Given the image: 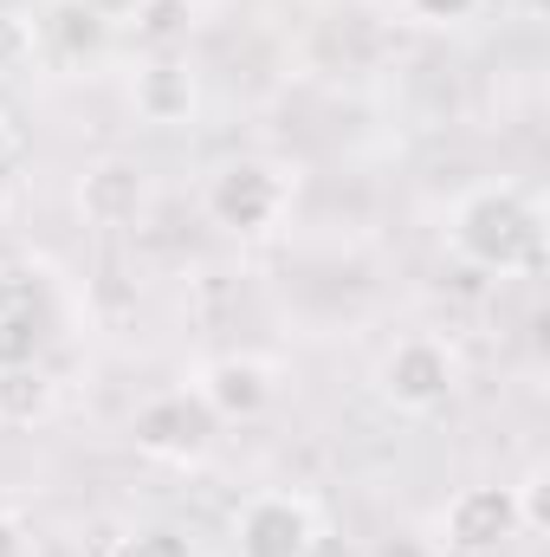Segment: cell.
<instances>
[{"label":"cell","mask_w":550,"mask_h":557,"mask_svg":"<svg viewBox=\"0 0 550 557\" xmlns=\"http://www.w3.org/2000/svg\"><path fill=\"white\" fill-rule=\"evenodd\" d=\"M130 33H137V46H149V52H168L188 33V0H142L137 13H130Z\"/></svg>","instance_id":"cell-12"},{"label":"cell","mask_w":550,"mask_h":557,"mask_svg":"<svg viewBox=\"0 0 550 557\" xmlns=\"http://www.w3.org/2000/svg\"><path fill=\"white\" fill-rule=\"evenodd\" d=\"M409 13L421 26H466L479 13V0H409Z\"/></svg>","instance_id":"cell-16"},{"label":"cell","mask_w":550,"mask_h":557,"mask_svg":"<svg viewBox=\"0 0 550 557\" xmlns=\"http://www.w3.org/2000/svg\"><path fill=\"white\" fill-rule=\"evenodd\" d=\"M285 201H291V175L278 169L273 156H227V162L208 175V188H201L208 221H214L221 234H240V240L278 227Z\"/></svg>","instance_id":"cell-2"},{"label":"cell","mask_w":550,"mask_h":557,"mask_svg":"<svg viewBox=\"0 0 550 557\" xmlns=\"http://www.w3.org/2000/svg\"><path fill=\"white\" fill-rule=\"evenodd\" d=\"M0 557H26V532H20V519H7V512H0Z\"/></svg>","instance_id":"cell-19"},{"label":"cell","mask_w":550,"mask_h":557,"mask_svg":"<svg viewBox=\"0 0 550 557\" xmlns=\"http://www.w3.org/2000/svg\"><path fill=\"white\" fill-rule=\"evenodd\" d=\"M7 149H13V131H7V117H0V162H7Z\"/></svg>","instance_id":"cell-22"},{"label":"cell","mask_w":550,"mask_h":557,"mask_svg":"<svg viewBox=\"0 0 550 557\" xmlns=\"http://www.w3.org/2000/svg\"><path fill=\"white\" fill-rule=\"evenodd\" d=\"M453 389H460V357L427 331L396 337L383 350V363H376V396L396 416H434V409L453 403Z\"/></svg>","instance_id":"cell-3"},{"label":"cell","mask_w":550,"mask_h":557,"mask_svg":"<svg viewBox=\"0 0 550 557\" xmlns=\"http://www.w3.org/2000/svg\"><path fill=\"white\" fill-rule=\"evenodd\" d=\"M195 396H201V409L214 421H253L273 409V363H260V357H214V363H201V376L188 383Z\"/></svg>","instance_id":"cell-7"},{"label":"cell","mask_w":550,"mask_h":557,"mask_svg":"<svg viewBox=\"0 0 550 557\" xmlns=\"http://www.w3.org/2000/svg\"><path fill=\"white\" fill-rule=\"evenodd\" d=\"M440 539H447V552H460V557H486V552H499V545H512L518 539L512 486H466L440 512Z\"/></svg>","instance_id":"cell-6"},{"label":"cell","mask_w":550,"mask_h":557,"mask_svg":"<svg viewBox=\"0 0 550 557\" xmlns=\"http://www.w3.org/2000/svg\"><path fill=\"white\" fill-rule=\"evenodd\" d=\"M311 539H317V519H311V506L298 493H260L234 519L240 557H304Z\"/></svg>","instance_id":"cell-5"},{"label":"cell","mask_w":550,"mask_h":557,"mask_svg":"<svg viewBox=\"0 0 550 557\" xmlns=\"http://www.w3.org/2000/svg\"><path fill=\"white\" fill-rule=\"evenodd\" d=\"M512 7H518V20H545L550 0H512Z\"/></svg>","instance_id":"cell-21"},{"label":"cell","mask_w":550,"mask_h":557,"mask_svg":"<svg viewBox=\"0 0 550 557\" xmlns=\"http://www.w3.org/2000/svg\"><path fill=\"white\" fill-rule=\"evenodd\" d=\"M376 557H427V552H414V539H389Z\"/></svg>","instance_id":"cell-20"},{"label":"cell","mask_w":550,"mask_h":557,"mask_svg":"<svg viewBox=\"0 0 550 557\" xmlns=\"http://www.w3.org/2000/svg\"><path fill=\"white\" fill-rule=\"evenodd\" d=\"M447 240L479 273H499V278L532 273L545 260V208L512 182H486V188L460 195V208L447 221Z\"/></svg>","instance_id":"cell-1"},{"label":"cell","mask_w":550,"mask_h":557,"mask_svg":"<svg viewBox=\"0 0 550 557\" xmlns=\"http://www.w3.org/2000/svg\"><path fill=\"white\" fill-rule=\"evenodd\" d=\"M214 428L221 421L201 409L195 389H162V396H149L137 416H130V441H137V454H149V460L188 467V460H201L214 447Z\"/></svg>","instance_id":"cell-4"},{"label":"cell","mask_w":550,"mask_h":557,"mask_svg":"<svg viewBox=\"0 0 550 557\" xmlns=\"http://www.w3.org/2000/svg\"><path fill=\"white\" fill-rule=\"evenodd\" d=\"M142 195H149V182L130 156H104L78 175V214L91 227H130L142 214Z\"/></svg>","instance_id":"cell-9"},{"label":"cell","mask_w":550,"mask_h":557,"mask_svg":"<svg viewBox=\"0 0 550 557\" xmlns=\"http://www.w3.org/2000/svg\"><path fill=\"white\" fill-rule=\"evenodd\" d=\"M124 557H195V545L175 525H142L137 539H124Z\"/></svg>","instance_id":"cell-15"},{"label":"cell","mask_w":550,"mask_h":557,"mask_svg":"<svg viewBox=\"0 0 550 557\" xmlns=\"http://www.w3.org/2000/svg\"><path fill=\"white\" fill-rule=\"evenodd\" d=\"M39 33H46V46H52L65 65H78V59H98V52H104V39H111V26H104L91 7H78V0H52Z\"/></svg>","instance_id":"cell-10"},{"label":"cell","mask_w":550,"mask_h":557,"mask_svg":"<svg viewBox=\"0 0 550 557\" xmlns=\"http://www.w3.org/2000/svg\"><path fill=\"white\" fill-rule=\"evenodd\" d=\"M195 104H201V85H195L188 59H175V52H149V59L137 65V78H130V111H137L142 124L175 131V124L195 117Z\"/></svg>","instance_id":"cell-8"},{"label":"cell","mask_w":550,"mask_h":557,"mask_svg":"<svg viewBox=\"0 0 550 557\" xmlns=\"http://www.w3.org/2000/svg\"><path fill=\"white\" fill-rule=\"evenodd\" d=\"M0 363H39V324H33V311H0Z\"/></svg>","instance_id":"cell-14"},{"label":"cell","mask_w":550,"mask_h":557,"mask_svg":"<svg viewBox=\"0 0 550 557\" xmlns=\"http://www.w3.org/2000/svg\"><path fill=\"white\" fill-rule=\"evenodd\" d=\"M52 376L39 363H0V428H33L52 416Z\"/></svg>","instance_id":"cell-11"},{"label":"cell","mask_w":550,"mask_h":557,"mask_svg":"<svg viewBox=\"0 0 550 557\" xmlns=\"http://www.w3.org/2000/svg\"><path fill=\"white\" fill-rule=\"evenodd\" d=\"M545 467H532L518 486H512V506H518V539H545L550 532V512H545Z\"/></svg>","instance_id":"cell-13"},{"label":"cell","mask_w":550,"mask_h":557,"mask_svg":"<svg viewBox=\"0 0 550 557\" xmlns=\"http://www.w3.org/2000/svg\"><path fill=\"white\" fill-rule=\"evenodd\" d=\"M78 7H91L104 26H117V20H130V13H137L142 0H78Z\"/></svg>","instance_id":"cell-17"},{"label":"cell","mask_w":550,"mask_h":557,"mask_svg":"<svg viewBox=\"0 0 550 557\" xmlns=\"http://www.w3.org/2000/svg\"><path fill=\"white\" fill-rule=\"evenodd\" d=\"M304 557H363V552H357L350 539H337V532H317V539H311V552H304Z\"/></svg>","instance_id":"cell-18"}]
</instances>
